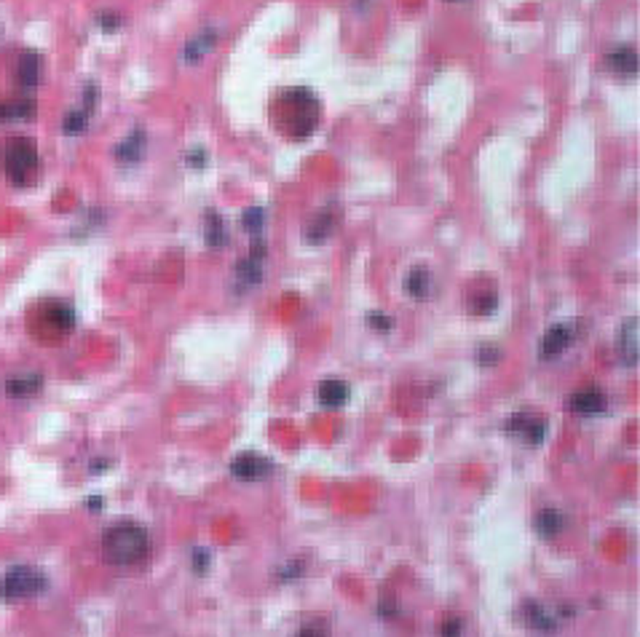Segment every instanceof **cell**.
Masks as SVG:
<instances>
[{
  "instance_id": "f546056e",
  "label": "cell",
  "mask_w": 640,
  "mask_h": 637,
  "mask_svg": "<svg viewBox=\"0 0 640 637\" xmlns=\"http://www.w3.org/2000/svg\"><path fill=\"white\" fill-rule=\"evenodd\" d=\"M97 22H99L102 30H116V27L121 24V16H118L116 11H99Z\"/></svg>"
},
{
  "instance_id": "9c48e42d",
  "label": "cell",
  "mask_w": 640,
  "mask_h": 637,
  "mask_svg": "<svg viewBox=\"0 0 640 637\" xmlns=\"http://www.w3.org/2000/svg\"><path fill=\"white\" fill-rule=\"evenodd\" d=\"M40 75H43V57L38 51L25 48L16 60V84L22 89H35L40 84Z\"/></svg>"
},
{
  "instance_id": "4316f807",
  "label": "cell",
  "mask_w": 640,
  "mask_h": 637,
  "mask_svg": "<svg viewBox=\"0 0 640 637\" xmlns=\"http://www.w3.org/2000/svg\"><path fill=\"white\" fill-rule=\"evenodd\" d=\"M367 325L373 327V329H378V332H388L394 327V319L383 311H370L367 313Z\"/></svg>"
},
{
  "instance_id": "7402d4cb",
  "label": "cell",
  "mask_w": 640,
  "mask_h": 637,
  "mask_svg": "<svg viewBox=\"0 0 640 637\" xmlns=\"http://www.w3.org/2000/svg\"><path fill=\"white\" fill-rule=\"evenodd\" d=\"M236 278H239L242 284H247V287L257 284V281L263 278V260H260V257H254V254L244 257L242 263L236 265Z\"/></svg>"
},
{
  "instance_id": "44dd1931",
  "label": "cell",
  "mask_w": 640,
  "mask_h": 637,
  "mask_svg": "<svg viewBox=\"0 0 640 637\" xmlns=\"http://www.w3.org/2000/svg\"><path fill=\"white\" fill-rule=\"evenodd\" d=\"M204 239L209 247H223L225 239H228V233H225V222H223V217L218 212H206L204 217Z\"/></svg>"
},
{
  "instance_id": "d6a6232c",
  "label": "cell",
  "mask_w": 640,
  "mask_h": 637,
  "mask_svg": "<svg viewBox=\"0 0 640 637\" xmlns=\"http://www.w3.org/2000/svg\"><path fill=\"white\" fill-rule=\"evenodd\" d=\"M461 632V619H447L442 626V635H459Z\"/></svg>"
},
{
  "instance_id": "4fadbf2b",
  "label": "cell",
  "mask_w": 640,
  "mask_h": 637,
  "mask_svg": "<svg viewBox=\"0 0 640 637\" xmlns=\"http://www.w3.org/2000/svg\"><path fill=\"white\" fill-rule=\"evenodd\" d=\"M35 99L30 96H13L0 102V123H11V120H30L35 118Z\"/></svg>"
},
{
  "instance_id": "6da1fadb",
  "label": "cell",
  "mask_w": 640,
  "mask_h": 637,
  "mask_svg": "<svg viewBox=\"0 0 640 637\" xmlns=\"http://www.w3.org/2000/svg\"><path fill=\"white\" fill-rule=\"evenodd\" d=\"M322 120V102L311 89H281L271 102V126L287 140H305Z\"/></svg>"
},
{
  "instance_id": "3957f363",
  "label": "cell",
  "mask_w": 640,
  "mask_h": 637,
  "mask_svg": "<svg viewBox=\"0 0 640 637\" xmlns=\"http://www.w3.org/2000/svg\"><path fill=\"white\" fill-rule=\"evenodd\" d=\"M3 171L16 188L33 185L38 180V145L30 137H11L3 145Z\"/></svg>"
},
{
  "instance_id": "ac0fdd59",
  "label": "cell",
  "mask_w": 640,
  "mask_h": 637,
  "mask_svg": "<svg viewBox=\"0 0 640 637\" xmlns=\"http://www.w3.org/2000/svg\"><path fill=\"white\" fill-rule=\"evenodd\" d=\"M43 385V378L40 375H16V378H9L6 380V394L13 399H27L35 397Z\"/></svg>"
},
{
  "instance_id": "f1b7e54d",
  "label": "cell",
  "mask_w": 640,
  "mask_h": 637,
  "mask_svg": "<svg viewBox=\"0 0 640 637\" xmlns=\"http://www.w3.org/2000/svg\"><path fill=\"white\" fill-rule=\"evenodd\" d=\"M193 570L198 573V576H204L206 570H209V552L206 549H193Z\"/></svg>"
},
{
  "instance_id": "277c9868",
  "label": "cell",
  "mask_w": 640,
  "mask_h": 637,
  "mask_svg": "<svg viewBox=\"0 0 640 637\" xmlns=\"http://www.w3.org/2000/svg\"><path fill=\"white\" fill-rule=\"evenodd\" d=\"M46 590V576L38 573L35 568L30 565H16L11 568L3 584H0V594L3 600H27V597H35Z\"/></svg>"
},
{
  "instance_id": "7c38bea8",
  "label": "cell",
  "mask_w": 640,
  "mask_h": 637,
  "mask_svg": "<svg viewBox=\"0 0 640 637\" xmlns=\"http://www.w3.org/2000/svg\"><path fill=\"white\" fill-rule=\"evenodd\" d=\"M349 385L338 380V378H330V380H322L319 388H316V399H319V405L327 410H338L343 407L346 402H349Z\"/></svg>"
},
{
  "instance_id": "e575fe53",
  "label": "cell",
  "mask_w": 640,
  "mask_h": 637,
  "mask_svg": "<svg viewBox=\"0 0 640 637\" xmlns=\"http://www.w3.org/2000/svg\"><path fill=\"white\" fill-rule=\"evenodd\" d=\"M105 469H110V461H105V458H102V461H94V463L89 466L91 474H99V471H105Z\"/></svg>"
},
{
  "instance_id": "d590c367",
  "label": "cell",
  "mask_w": 640,
  "mask_h": 637,
  "mask_svg": "<svg viewBox=\"0 0 640 637\" xmlns=\"http://www.w3.org/2000/svg\"><path fill=\"white\" fill-rule=\"evenodd\" d=\"M86 509H91V512H99V509H102V498H99V495H91V498L86 501Z\"/></svg>"
},
{
  "instance_id": "d4e9b609",
  "label": "cell",
  "mask_w": 640,
  "mask_h": 637,
  "mask_svg": "<svg viewBox=\"0 0 640 637\" xmlns=\"http://www.w3.org/2000/svg\"><path fill=\"white\" fill-rule=\"evenodd\" d=\"M212 40H215V30H204L201 35H196L193 40H191V43L185 46V51H182V54H185V60L196 62L198 57H201V54H204L206 48L212 46Z\"/></svg>"
},
{
  "instance_id": "484cf974",
  "label": "cell",
  "mask_w": 640,
  "mask_h": 637,
  "mask_svg": "<svg viewBox=\"0 0 640 637\" xmlns=\"http://www.w3.org/2000/svg\"><path fill=\"white\" fill-rule=\"evenodd\" d=\"M263 222H266V212H263L260 206H249V209H244L242 228L247 230V233H252V236H260V230H263Z\"/></svg>"
},
{
  "instance_id": "603a6c76",
  "label": "cell",
  "mask_w": 640,
  "mask_h": 637,
  "mask_svg": "<svg viewBox=\"0 0 640 637\" xmlns=\"http://www.w3.org/2000/svg\"><path fill=\"white\" fill-rule=\"evenodd\" d=\"M332 228H335V217L330 215V212H325V215H316L314 220L308 222L305 236H308L311 244H322V241H327V236L332 233Z\"/></svg>"
},
{
  "instance_id": "9a60e30c",
  "label": "cell",
  "mask_w": 640,
  "mask_h": 637,
  "mask_svg": "<svg viewBox=\"0 0 640 637\" xmlns=\"http://www.w3.org/2000/svg\"><path fill=\"white\" fill-rule=\"evenodd\" d=\"M145 153V132L142 129H134L123 142H118L116 147V158L121 161V164H137L140 158Z\"/></svg>"
},
{
  "instance_id": "30bf717a",
  "label": "cell",
  "mask_w": 640,
  "mask_h": 637,
  "mask_svg": "<svg viewBox=\"0 0 640 637\" xmlns=\"http://www.w3.org/2000/svg\"><path fill=\"white\" fill-rule=\"evenodd\" d=\"M608 407V397L597 388H587V391H576L568 397V410L576 415H600Z\"/></svg>"
},
{
  "instance_id": "1f68e13d",
  "label": "cell",
  "mask_w": 640,
  "mask_h": 637,
  "mask_svg": "<svg viewBox=\"0 0 640 637\" xmlns=\"http://www.w3.org/2000/svg\"><path fill=\"white\" fill-rule=\"evenodd\" d=\"M185 164H188V167H196V169L206 167V153L204 150H191V153L185 156Z\"/></svg>"
},
{
  "instance_id": "836d02e7",
  "label": "cell",
  "mask_w": 640,
  "mask_h": 637,
  "mask_svg": "<svg viewBox=\"0 0 640 637\" xmlns=\"http://www.w3.org/2000/svg\"><path fill=\"white\" fill-rule=\"evenodd\" d=\"M378 614L381 616H397V605L391 600H381V608H378Z\"/></svg>"
},
{
  "instance_id": "5bb4252c",
  "label": "cell",
  "mask_w": 640,
  "mask_h": 637,
  "mask_svg": "<svg viewBox=\"0 0 640 637\" xmlns=\"http://www.w3.org/2000/svg\"><path fill=\"white\" fill-rule=\"evenodd\" d=\"M608 70L619 72V75H635L638 72V51L632 46H616L608 51Z\"/></svg>"
},
{
  "instance_id": "2e32d148",
  "label": "cell",
  "mask_w": 640,
  "mask_h": 637,
  "mask_svg": "<svg viewBox=\"0 0 640 637\" xmlns=\"http://www.w3.org/2000/svg\"><path fill=\"white\" fill-rule=\"evenodd\" d=\"M498 308V295L490 287H477L466 298V311L474 316H490Z\"/></svg>"
},
{
  "instance_id": "ba28073f",
  "label": "cell",
  "mask_w": 640,
  "mask_h": 637,
  "mask_svg": "<svg viewBox=\"0 0 640 637\" xmlns=\"http://www.w3.org/2000/svg\"><path fill=\"white\" fill-rule=\"evenodd\" d=\"M268 471H271V463H268L266 458L254 456V453H244V456L233 458V463H230V474L242 482L263 480Z\"/></svg>"
},
{
  "instance_id": "e0dca14e",
  "label": "cell",
  "mask_w": 640,
  "mask_h": 637,
  "mask_svg": "<svg viewBox=\"0 0 640 637\" xmlns=\"http://www.w3.org/2000/svg\"><path fill=\"white\" fill-rule=\"evenodd\" d=\"M563 525H566L563 512H557L552 506L541 509V512L536 514V519H533V528H536V533H539L541 539H555L557 533L563 530Z\"/></svg>"
},
{
  "instance_id": "7a4b0ae2",
  "label": "cell",
  "mask_w": 640,
  "mask_h": 637,
  "mask_svg": "<svg viewBox=\"0 0 640 637\" xmlns=\"http://www.w3.org/2000/svg\"><path fill=\"white\" fill-rule=\"evenodd\" d=\"M150 546L147 530L137 522H116L102 533V554L110 565H137Z\"/></svg>"
},
{
  "instance_id": "8fae6325",
  "label": "cell",
  "mask_w": 640,
  "mask_h": 637,
  "mask_svg": "<svg viewBox=\"0 0 640 637\" xmlns=\"http://www.w3.org/2000/svg\"><path fill=\"white\" fill-rule=\"evenodd\" d=\"M616 349H619V356L627 367L638 364V319L635 316L622 322L619 335H616Z\"/></svg>"
},
{
  "instance_id": "8992f818",
  "label": "cell",
  "mask_w": 640,
  "mask_h": 637,
  "mask_svg": "<svg viewBox=\"0 0 640 637\" xmlns=\"http://www.w3.org/2000/svg\"><path fill=\"white\" fill-rule=\"evenodd\" d=\"M520 616L525 619V624L531 626V629H539V632H555L563 619L573 616V608H563L560 614H552V611H549L546 605H541V602L528 600L522 608H520Z\"/></svg>"
},
{
  "instance_id": "5b68a950",
  "label": "cell",
  "mask_w": 640,
  "mask_h": 637,
  "mask_svg": "<svg viewBox=\"0 0 640 637\" xmlns=\"http://www.w3.org/2000/svg\"><path fill=\"white\" fill-rule=\"evenodd\" d=\"M509 436H517L528 447H539L546 439V421L533 412H515L507 421Z\"/></svg>"
},
{
  "instance_id": "cb8c5ba5",
  "label": "cell",
  "mask_w": 640,
  "mask_h": 637,
  "mask_svg": "<svg viewBox=\"0 0 640 637\" xmlns=\"http://www.w3.org/2000/svg\"><path fill=\"white\" fill-rule=\"evenodd\" d=\"M89 115H91V113L84 110V108L70 110V113L64 115V120H62V132L70 134V137H75V134H84L86 123H89Z\"/></svg>"
},
{
  "instance_id": "52a82bcc",
  "label": "cell",
  "mask_w": 640,
  "mask_h": 637,
  "mask_svg": "<svg viewBox=\"0 0 640 637\" xmlns=\"http://www.w3.org/2000/svg\"><path fill=\"white\" fill-rule=\"evenodd\" d=\"M573 335H576V327H573V322H557V325H552L546 332H544L541 356L544 359H555V356H560V354L571 346Z\"/></svg>"
},
{
  "instance_id": "ffe728a7",
  "label": "cell",
  "mask_w": 640,
  "mask_h": 637,
  "mask_svg": "<svg viewBox=\"0 0 640 637\" xmlns=\"http://www.w3.org/2000/svg\"><path fill=\"white\" fill-rule=\"evenodd\" d=\"M429 289H432V274L423 268V265H415L408 271V276H405V292L410 295V298H426L429 295Z\"/></svg>"
},
{
  "instance_id": "d6986e66",
  "label": "cell",
  "mask_w": 640,
  "mask_h": 637,
  "mask_svg": "<svg viewBox=\"0 0 640 637\" xmlns=\"http://www.w3.org/2000/svg\"><path fill=\"white\" fill-rule=\"evenodd\" d=\"M46 322H49V327H54L57 332H70L75 327V311L67 305V303L57 300L46 308Z\"/></svg>"
},
{
  "instance_id": "4dcf8cb0",
  "label": "cell",
  "mask_w": 640,
  "mask_h": 637,
  "mask_svg": "<svg viewBox=\"0 0 640 637\" xmlns=\"http://www.w3.org/2000/svg\"><path fill=\"white\" fill-rule=\"evenodd\" d=\"M477 359H480L483 367H490V364L498 361V351H495L493 346H483V349L477 351Z\"/></svg>"
},
{
  "instance_id": "83f0119b",
  "label": "cell",
  "mask_w": 640,
  "mask_h": 637,
  "mask_svg": "<svg viewBox=\"0 0 640 637\" xmlns=\"http://www.w3.org/2000/svg\"><path fill=\"white\" fill-rule=\"evenodd\" d=\"M305 570V565H303V560H290L287 565H281L279 568V581H292V578H298Z\"/></svg>"
}]
</instances>
